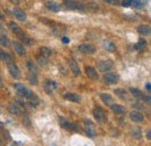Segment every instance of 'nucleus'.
Segmentation results:
<instances>
[{"label":"nucleus","mask_w":151,"mask_h":146,"mask_svg":"<svg viewBox=\"0 0 151 146\" xmlns=\"http://www.w3.org/2000/svg\"><path fill=\"white\" fill-rule=\"evenodd\" d=\"M7 67H8V71H9L11 75H12L13 78H15V79H20V78H21V71H20L18 65H17L14 62L8 63V64H7Z\"/></svg>","instance_id":"nucleus-7"},{"label":"nucleus","mask_w":151,"mask_h":146,"mask_svg":"<svg viewBox=\"0 0 151 146\" xmlns=\"http://www.w3.org/2000/svg\"><path fill=\"white\" fill-rule=\"evenodd\" d=\"M70 123H71V122H69L66 118H64V117H59V125H60L63 129L69 130V129H70Z\"/></svg>","instance_id":"nucleus-27"},{"label":"nucleus","mask_w":151,"mask_h":146,"mask_svg":"<svg viewBox=\"0 0 151 146\" xmlns=\"http://www.w3.org/2000/svg\"><path fill=\"white\" fill-rule=\"evenodd\" d=\"M0 60L6 63V64H8V63L13 62V57H12L11 54H8V52H6L4 50H0Z\"/></svg>","instance_id":"nucleus-17"},{"label":"nucleus","mask_w":151,"mask_h":146,"mask_svg":"<svg viewBox=\"0 0 151 146\" xmlns=\"http://www.w3.org/2000/svg\"><path fill=\"white\" fill-rule=\"evenodd\" d=\"M84 125H85V127H84V129H85L86 135H87L88 137H91V138L95 137L96 132H95V128H94V125H93V123H92L91 121L86 120V121H85V123H84Z\"/></svg>","instance_id":"nucleus-10"},{"label":"nucleus","mask_w":151,"mask_h":146,"mask_svg":"<svg viewBox=\"0 0 151 146\" xmlns=\"http://www.w3.org/2000/svg\"><path fill=\"white\" fill-rule=\"evenodd\" d=\"M69 67H70V70L72 71V73L75 74L76 77H79V75L81 74L80 67H79L78 63L76 62L75 59H70V60H69Z\"/></svg>","instance_id":"nucleus-13"},{"label":"nucleus","mask_w":151,"mask_h":146,"mask_svg":"<svg viewBox=\"0 0 151 146\" xmlns=\"http://www.w3.org/2000/svg\"><path fill=\"white\" fill-rule=\"evenodd\" d=\"M8 111H9L12 115H17V116L21 115V112H22L21 108H20L17 103H11V104L8 106Z\"/></svg>","instance_id":"nucleus-20"},{"label":"nucleus","mask_w":151,"mask_h":146,"mask_svg":"<svg viewBox=\"0 0 151 146\" xmlns=\"http://www.w3.org/2000/svg\"><path fill=\"white\" fill-rule=\"evenodd\" d=\"M132 1V5H134L135 7H137V8H141V7H143L144 6V1H142V0H130Z\"/></svg>","instance_id":"nucleus-33"},{"label":"nucleus","mask_w":151,"mask_h":146,"mask_svg":"<svg viewBox=\"0 0 151 146\" xmlns=\"http://www.w3.org/2000/svg\"><path fill=\"white\" fill-rule=\"evenodd\" d=\"M0 144H1V140H0Z\"/></svg>","instance_id":"nucleus-45"},{"label":"nucleus","mask_w":151,"mask_h":146,"mask_svg":"<svg viewBox=\"0 0 151 146\" xmlns=\"http://www.w3.org/2000/svg\"><path fill=\"white\" fill-rule=\"evenodd\" d=\"M62 42H63V43H65V44H68V43L70 42V39H69V37L62 36Z\"/></svg>","instance_id":"nucleus-38"},{"label":"nucleus","mask_w":151,"mask_h":146,"mask_svg":"<svg viewBox=\"0 0 151 146\" xmlns=\"http://www.w3.org/2000/svg\"><path fill=\"white\" fill-rule=\"evenodd\" d=\"M68 101H71V102H80V96L76 93H66L65 96H64Z\"/></svg>","instance_id":"nucleus-23"},{"label":"nucleus","mask_w":151,"mask_h":146,"mask_svg":"<svg viewBox=\"0 0 151 146\" xmlns=\"http://www.w3.org/2000/svg\"><path fill=\"white\" fill-rule=\"evenodd\" d=\"M132 137L136 138V139H141V138H142V132H141V130H139L138 128L132 129Z\"/></svg>","instance_id":"nucleus-32"},{"label":"nucleus","mask_w":151,"mask_h":146,"mask_svg":"<svg viewBox=\"0 0 151 146\" xmlns=\"http://www.w3.org/2000/svg\"><path fill=\"white\" fill-rule=\"evenodd\" d=\"M13 49H14L15 52L19 56H21V57H23V56L26 55V49H24V47H23L21 43H19V42H13Z\"/></svg>","instance_id":"nucleus-16"},{"label":"nucleus","mask_w":151,"mask_h":146,"mask_svg":"<svg viewBox=\"0 0 151 146\" xmlns=\"http://www.w3.org/2000/svg\"><path fill=\"white\" fill-rule=\"evenodd\" d=\"M0 29H1V26H0Z\"/></svg>","instance_id":"nucleus-44"},{"label":"nucleus","mask_w":151,"mask_h":146,"mask_svg":"<svg viewBox=\"0 0 151 146\" xmlns=\"http://www.w3.org/2000/svg\"><path fill=\"white\" fill-rule=\"evenodd\" d=\"M104 48L107 51H109V52H114L116 50V45L114 44L112 41H109V39H105L104 41Z\"/></svg>","instance_id":"nucleus-22"},{"label":"nucleus","mask_w":151,"mask_h":146,"mask_svg":"<svg viewBox=\"0 0 151 146\" xmlns=\"http://www.w3.org/2000/svg\"><path fill=\"white\" fill-rule=\"evenodd\" d=\"M111 109H112V111H113L114 114H116V115H124L126 112H127V110H126V108L124 107H122V106H120V104H112L111 106Z\"/></svg>","instance_id":"nucleus-19"},{"label":"nucleus","mask_w":151,"mask_h":146,"mask_svg":"<svg viewBox=\"0 0 151 146\" xmlns=\"http://www.w3.org/2000/svg\"><path fill=\"white\" fill-rule=\"evenodd\" d=\"M28 80H29V82H30L32 85H37L38 84L37 75H36L35 73H30V74L28 75Z\"/></svg>","instance_id":"nucleus-30"},{"label":"nucleus","mask_w":151,"mask_h":146,"mask_svg":"<svg viewBox=\"0 0 151 146\" xmlns=\"http://www.w3.org/2000/svg\"><path fill=\"white\" fill-rule=\"evenodd\" d=\"M69 130H71V131H77V130H78V127H77V124L71 122V123H70V129H69Z\"/></svg>","instance_id":"nucleus-37"},{"label":"nucleus","mask_w":151,"mask_h":146,"mask_svg":"<svg viewBox=\"0 0 151 146\" xmlns=\"http://www.w3.org/2000/svg\"><path fill=\"white\" fill-rule=\"evenodd\" d=\"M144 101L147 102V104H150V102H151V100H150V95H148L147 97H144Z\"/></svg>","instance_id":"nucleus-39"},{"label":"nucleus","mask_w":151,"mask_h":146,"mask_svg":"<svg viewBox=\"0 0 151 146\" xmlns=\"http://www.w3.org/2000/svg\"><path fill=\"white\" fill-rule=\"evenodd\" d=\"M129 116H130V120H132V122H136V123H142L144 121V115L142 112L137 111V110L132 111Z\"/></svg>","instance_id":"nucleus-12"},{"label":"nucleus","mask_w":151,"mask_h":146,"mask_svg":"<svg viewBox=\"0 0 151 146\" xmlns=\"http://www.w3.org/2000/svg\"><path fill=\"white\" fill-rule=\"evenodd\" d=\"M85 72H86V75H87L90 79H92V80H94V81H96V80L99 79V75H98L96 70H95L94 67H92V66H86Z\"/></svg>","instance_id":"nucleus-14"},{"label":"nucleus","mask_w":151,"mask_h":146,"mask_svg":"<svg viewBox=\"0 0 151 146\" xmlns=\"http://www.w3.org/2000/svg\"><path fill=\"white\" fill-rule=\"evenodd\" d=\"M43 89L47 94L52 95V93L57 89V82L54 80H45L43 84Z\"/></svg>","instance_id":"nucleus-6"},{"label":"nucleus","mask_w":151,"mask_h":146,"mask_svg":"<svg viewBox=\"0 0 151 146\" xmlns=\"http://www.w3.org/2000/svg\"><path fill=\"white\" fill-rule=\"evenodd\" d=\"M96 66H98L99 71L109 72L113 69V62L112 60H99L96 63Z\"/></svg>","instance_id":"nucleus-5"},{"label":"nucleus","mask_w":151,"mask_h":146,"mask_svg":"<svg viewBox=\"0 0 151 146\" xmlns=\"http://www.w3.org/2000/svg\"><path fill=\"white\" fill-rule=\"evenodd\" d=\"M102 1H105V2H107L109 5H117L120 0H102Z\"/></svg>","instance_id":"nucleus-36"},{"label":"nucleus","mask_w":151,"mask_h":146,"mask_svg":"<svg viewBox=\"0 0 151 146\" xmlns=\"http://www.w3.org/2000/svg\"><path fill=\"white\" fill-rule=\"evenodd\" d=\"M147 138H148V140H150L151 139V131L150 130H148V131H147Z\"/></svg>","instance_id":"nucleus-40"},{"label":"nucleus","mask_w":151,"mask_h":146,"mask_svg":"<svg viewBox=\"0 0 151 146\" xmlns=\"http://www.w3.org/2000/svg\"><path fill=\"white\" fill-rule=\"evenodd\" d=\"M119 80H120V77L117 73L107 72L104 75V81L106 85H115L119 82Z\"/></svg>","instance_id":"nucleus-4"},{"label":"nucleus","mask_w":151,"mask_h":146,"mask_svg":"<svg viewBox=\"0 0 151 146\" xmlns=\"http://www.w3.org/2000/svg\"><path fill=\"white\" fill-rule=\"evenodd\" d=\"M1 84H2V79H1V75H0V86H1Z\"/></svg>","instance_id":"nucleus-43"},{"label":"nucleus","mask_w":151,"mask_h":146,"mask_svg":"<svg viewBox=\"0 0 151 146\" xmlns=\"http://www.w3.org/2000/svg\"><path fill=\"white\" fill-rule=\"evenodd\" d=\"M45 7L49 9V11H51V12H55V13H58V12H60V5L59 4H57L56 1H54V0H47L45 1Z\"/></svg>","instance_id":"nucleus-11"},{"label":"nucleus","mask_w":151,"mask_h":146,"mask_svg":"<svg viewBox=\"0 0 151 146\" xmlns=\"http://www.w3.org/2000/svg\"><path fill=\"white\" fill-rule=\"evenodd\" d=\"M12 146H14V145H12Z\"/></svg>","instance_id":"nucleus-46"},{"label":"nucleus","mask_w":151,"mask_h":146,"mask_svg":"<svg viewBox=\"0 0 151 146\" xmlns=\"http://www.w3.org/2000/svg\"><path fill=\"white\" fill-rule=\"evenodd\" d=\"M13 14L15 15V18L20 20V21H26L27 20V14L24 13V11H22V9H20L18 7H14V9H13Z\"/></svg>","instance_id":"nucleus-15"},{"label":"nucleus","mask_w":151,"mask_h":146,"mask_svg":"<svg viewBox=\"0 0 151 146\" xmlns=\"http://www.w3.org/2000/svg\"><path fill=\"white\" fill-rule=\"evenodd\" d=\"M129 91H130V93L132 94V96H135L136 99H143V97H144L143 93L139 91L138 88H134V87H132Z\"/></svg>","instance_id":"nucleus-25"},{"label":"nucleus","mask_w":151,"mask_h":146,"mask_svg":"<svg viewBox=\"0 0 151 146\" xmlns=\"http://www.w3.org/2000/svg\"><path fill=\"white\" fill-rule=\"evenodd\" d=\"M138 33L142 35V36H149L151 33L150 30V27L148 24H141L138 27Z\"/></svg>","instance_id":"nucleus-21"},{"label":"nucleus","mask_w":151,"mask_h":146,"mask_svg":"<svg viewBox=\"0 0 151 146\" xmlns=\"http://www.w3.org/2000/svg\"><path fill=\"white\" fill-rule=\"evenodd\" d=\"M37 60L41 65H44V66L48 65V58H44V57H42V56H38Z\"/></svg>","instance_id":"nucleus-34"},{"label":"nucleus","mask_w":151,"mask_h":146,"mask_svg":"<svg viewBox=\"0 0 151 146\" xmlns=\"http://www.w3.org/2000/svg\"><path fill=\"white\" fill-rule=\"evenodd\" d=\"M78 50L81 52V54H85V55H93L95 52V47L93 44H88V43H86V44H81V45H79L78 47Z\"/></svg>","instance_id":"nucleus-8"},{"label":"nucleus","mask_w":151,"mask_h":146,"mask_svg":"<svg viewBox=\"0 0 151 146\" xmlns=\"http://www.w3.org/2000/svg\"><path fill=\"white\" fill-rule=\"evenodd\" d=\"M51 54H52V51L48 47H41V49H40V56H42L44 58H49L51 56Z\"/></svg>","instance_id":"nucleus-24"},{"label":"nucleus","mask_w":151,"mask_h":146,"mask_svg":"<svg viewBox=\"0 0 151 146\" xmlns=\"http://www.w3.org/2000/svg\"><path fill=\"white\" fill-rule=\"evenodd\" d=\"M65 6L72 11H78V12H85L86 11V7L80 4V2H77V1H73V0H65L64 1Z\"/></svg>","instance_id":"nucleus-3"},{"label":"nucleus","mask_w":151,"mask_h":146,"mask_svg":"<svg viewBox=\"0 0 151 146\" xmlns=\"http://www.w3.org/2000/svg\"><path fill=\"white\" fill-rule=\"evenodd\" d=\"M0 44L2 47H6V48L9 45V39H8V37L6 36V35H1L0 36Z\"/></svg>","instance_id":"nucleus-31"},{"label":"nucleus","mask_w":151,"mask_h":146,"mask_svg":"<svg viewBox=\"0 0 151 146\" xmlns=\"http://www.w3.org/2000/svg\"><path fill=\"white\" fill-rule=\"evenodd\" d=\"M4 20H5V15H4V14L0 12V21H4Z\"/></svg>","instance_id":"nucleus-42"},{"label":"nucleus","mask_w":151,"mask_h":146,"mask_svg":"<svg viewBox=\"0 0 151 146\" xmlns=\"http://www.w3.org/2000/svg\"><path fill=\"white\" fill-rule=\"evenodd\" d=\"M121 5H122L123 7H129V6H132V1H130V0H123V1L121 2Z\"/></svg>","instance_id":"nucleus-35"},{"label":"nucleus","mask_w":151,"mask_h":146,"mask_svg":"<svg viewBox=\"0 0 151 146\" xmlns=\"http://www.w3.org/2000/svg\"><path fill=\"white\" fill-rule=\"evenodd\" d=\"M145 87H147V91H148V92H149V93H150V91H151L150 82H148V84H147V86H145Z\"/></svg>","instance_id":"nucleus-41"},{"label":"nucleus","mask_w":151,"mask_h":146,"mask_svg":"<svg viewBox=\"0 0 151 146\" xmlns=\"http://www.w3.org/2000/svg\"><path fill=\"white\" fill-rule=\"evenodd\" d=\"M100 97H101L102 102H104L105 104H107V106H112L114 103V100H113V97H112V95L108 94V93H101Z\"/></svg>","instance_id":"nucleus-18"},{"label":"nucleus","mask_w":151,"mask_h":146,"mask_svg":"<svg viewBox=\"0 0 151 146\" xmlns=\"http://www.w3.org/2000/svg\"><path fill=\"white\" fill-rule=\"evenodd\" d=\"M13 87H14L15 91L18 92V94H20V95H21L22 97H24L26 100H28L32 106H35V107L38 106L40 99H38V96L34 92H32L29 88H27V87H26L24 85H22V84H14Z\"/></svg>","instance_id":"nucleus-1"},{"label":"nucleus","mask_w":151,"mask_h":146,"mask_svg":"<svg viewBox=\"0 0 151 146\" xmlns=\"http://www.w3.org/2000/svg\"><path fill=\"white\" fill-rule=\"evenodd\" d=\"M147 45H148L147 41H145V39H143V38H141V39L138 41V44H137V49H138L139 51H144V50L147 49Z\"/></svg>","instance_id":"nucleus-29"},{"label":"nucleus","mask_w":151,"mask_h":146,"mask_svg":"<svg viewBox=\"0 0 151 146\" xmlns=\"http://www.w3.org/2000/svg\"><path fill=\"white\" fill-rule=\"evenodd\" d=\"M115 94L119 96V97H121L122 100H127V92L124 91V89H121V88H117V89H115Z\"/></svg>","instance_id":"nucleus-28"},{"label":"nucleus","mask_w":151,"mask_h":146,"mask_svg":"<svg viewBox=\"0 0 151 146\" xmlns=\"http://www.w3.org/2000/svg\"><path fill=\"white\" fill-rule=\"evenodd\" d=\"M8 26H9V28H11V30H12V31L18 36V38H20V41H21V42H23L24 44H28V45H29V44H32V39L24 34V31L20 28L15 22H9V24H8Z\"/></svg>","instance_id":"nucleus-2"},{"label":"nucleus","mask_w":151,"mask_h":146,"mask_svg":"<svg viewBox=\"0 0 151 146\" xmlns=\"http://www.w3.org/2000/svg\"><path fill=\"white\" fill-rule=\"evenodd\" d=\"M93 115H94L95 120L99 123H104L106 121V114H105V111L101 107H95L94 110H93Z\"/></svg>","instance_id":"nucleus-9"},{"label":"nucleus","mask_w":151,"mask_h":146,"mask_svg":"<svg viewBox=\"0 0 151 146\" xmlns=\"http://www.w3.org/2000/svg\"><path fill=\"white\" fill-rule=\"evenodd\" d=\"M27 69L30 71V73H35V74H37V72H38L36 65H35L32 60H28V62H27Z\"/></svg>","instance_id":"nucleus-26"}]
</instances>
